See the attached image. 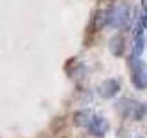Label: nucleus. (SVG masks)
<instances>
[{
  "mask_svg": "<svg viewBox=\"0 0 147 138\" xmlns=\"http://www.w3.org/2000/svg\"><path fill=\"white\" fill-rule=\"evenodd\" d=\"M145 50V37H144V26L138 24L134 30V39H132V55L134 57H142Z\"/></svg>",
  "mask_w": 147,
  "mask_h": 138,
  "instance_id": "423d86ee",
  "label": "nucleus"
},
{
  "mask_svg": "<svg viewBox=\"0 0 147 138\" xmlns=\"http://www.w3.org/2000/svg\"><path fill=\"white\" fill-rule=\"evenodd\" d=\"M109 24V11L107 9H98V11L94 13V17H92V31H99L103 30V26Z\"/></svg>",
  "mask_w": 147,
  "mask_h": 138,
  "instance_id": "0eeeda50",
  "label": "nucleus"
},
{
  "mask_svg": "<svg viewBox=\"0 0 147 138\" xmlns=\"http://www.w3.org/2000/svg\"><path fill=\"white\" fill-rule=\"evenodd\" d=\"M109 50L112 55H121L125 52V39H123V35H114L109 41Z\"/></svg>",
  "mask_w": 147,
  "mask_h": 138,
  "instance_id": "1a4fd4ad",
  "label": "nucleus"
},
{
  "mask_svg": "<svg viewBox=\"0 0 147 138\" xmlns=\"http://www.w3.org/2000/svg\"><path fill=\"white\" fill-rule=\"evenodd\" d=\"M131 68H132V76H131L132 85L140 90L147 89V64L140 57L131 55Z\"/></svg>",
  "mask_w": 147,
  "mask_h": 138,
  "instance_id": "7ed1b4c3",
  "label": "nucleus"
},
{
  "mask_svg": "<svg viewBox=\"0 0 147 138\" xmlns=\"http://www.w3.org/2000/svg\"><path fill=\"white\" fill-rule=\"evenodd\" d=\"M136 138H142V136H136Z\"/></svg>",
  "mask_w": 147,
  "mask_h": 138,
  "instance_id": "9b49d317",
  "label": "nucleus"
},
{
  "mask_svg": "<svg viewBox=\"0 0 147 138\" xmlns=\"http://www.w3.org/2000/svg\"><path fill=\"white\" fill-rule=\"evenodd\" d=\"M116 109H119V112L125 118L136 120V122L144 120L147 114V103H142V101H136V99H129V98L116 103Z\"/></svg>",
  "mask_w": 147,
  "mask_h": 138,
  "instance_id": "f03ea898",
  "label": "nucleus"
},
{
  "mask_svg": "<svg viewBox=\"0 0 147 138\" xmlns=\"http://www.w3.org/2000/svg\"><path fill=\"white\" fill-rule=\"evenodd\" d=\"M92 120H94V114H92L90 109H83V110L74 114V123L77 127H88L92 123Z\"/></svg>",
  "mask_w": 147,
  "mask_h": 138,
  "instance_id": "6e6552de",
  "label": "nucleus"
},
{
  "mask_svg": "<svg viewBox=\"0 0 147 138\" xmlns=\"http://www.w3.org/2000/svg\"><path fill=\"white\" fill-rule=\"evenodd\" d=\"M119 89H121V85H119L118 79H105V81L99 83L98 94H99L103 99H110V98H114V96H118Z\"/></svg>",
  "mask_w": 147,
  "mask_h": 138,
  "instance_id": "20e7f679",
  "label": "nucleus"
},
{
  "mask_svg": "<svg viewBox=\"0 0 147 138\" xmlns=\"http://www.w3.org/2000/svg\"><path fill=\"white\" fill-rule=\"evenodd\" d=\"M142 26L147 28V0H142V15H140Z\"/></svg>",
  "mask_w": 147,
  "mask_h": 138,
  "instance_id": "9d476101",
  "label": "nucleus"
},
{
  "mask_svg": "<svg viewBox=\"0 0 147 138\" xmlns=\"http://www.w3.org/2000/svg\"><path fill=\"white\" fill-rule=\"evenodd\" d=\"M109 120L103 118V116H94V120H92V123L88 125V133L92 136L96 138H103L105 135L109 133Z\"/></svg>",
  "mask_w": 147,
  "mask_h": 138,
  "instance_id": "39448f33",
  "label": "nucleus"
},
{
  "mask_svg": "<svg viewBox=\"0 0 147 138\" xmlns=\"http://www.w3.org/2000/svg\"><path fill=\"white\" fill-rule=\"evenodd\" d=\"M109 26L114 30H123L131 22V6L125 2H118L109 9Z\"/></svg>",
  "mask_w": 147,
  "mask_h": 138,
  "instance_id": "f257e3e1",
  "label": "nucleus"
}]
</instances>
